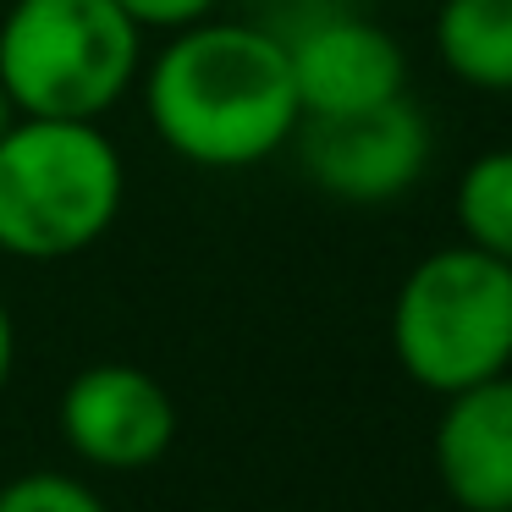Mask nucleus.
Returning <instances> with one entry per match:
<instances>
[{
	"mask_svg": "<svg viewBox=\"0 0 512 512\" xmlns=\"http://www.w3.org/2000/svg\"><path fill=\"white\" fill-rule=\"evenodd\" d=\"M457 232L468 248L512 265V144L485 149L457 177Z\"/></svg>",
	"mask_w": 512,
	"mask_h": 512,
	"instance_id": "10",
	"label": "nucleus"
},
{
	"mask_svg": "<svg viewBox=\"0 0 512 512\" xmlns=\"http://www.w3.org/2000/svg\"><path fill=\"white\" fill-rule=\"evenodd\" d=\"M12 364H17V325H12V309L0 298V391L12 380Z\"/></svg>",
	"mask_w": 512,
	"mask_h": 512,
	"instance_id": "13",
	"label": "nucleus"
},
{
	"mask_svg": "<svg viewBox=\"0 0 512 512\" xmlns=\"http://www.w3.org/2000/svg\"><path fill=\"white\" fill-rule=\"evenodd\" d=\"M391 347L413 386L452 397L512 369V265L468 243L435 248L391 303Z\"/></svg>",
	"mask_w": 512,
	"mask_h": 512,
	"instance_id": "4",
	"label": "nucleus"
},
{
	"mask_svg": "<svg viewBox=\"0 0 512 512\" xmlns=\"http://www.w3.org/2000/svg\"><path fill=\"white\" fill-rule=\"evenodd\" d=\"M61 435L89 468L133 474L171 452L177 402L138 364H89L61 391Z\"/></svg>",
	"mask_w": 512,
	"mask_h": 512,
	"instance_id": "6",
	"label": "nucleus"
},
{
	"mask_svg": "<svg viewBox=\"0 0 512 512\" xmlns=\"http://www.w3.org/2000/svg\"><path fill=\"white\" fill-rule=\"evenodd\" d=\"M144 111L177 160L248 171L292 144L303 122L287 34L265 23H204L166 39L144 72Z\"/></svg>",
	"mask_w": 512,
	"mask_h": 512,
	"instance_id": "1",
	"label": "nucleus"
},
{
	"mask_svg": "<svg viewBox=\"0 0 512 512\" xmlns=\"http://www.w3.org/2000/svg\"><path fill=\"white\" fill-rule=\"evenodd\" d=\"M17 116H23V111H17V105H12V94L0 89V138H6V133H12V127H17Z\"/></svg>",
	"mask_w": 512,
	"mask_h": 512,
	"instance_id": "14",
	"label": "nucleus"
},
{
	"mask_svg": "<svg viewBox=\"0 0 512 512\" xmlns=\"http://www.w3.org/2000/svg\"><path fill=\"white\" fill-rule=\"evenodd\" d=\"M303 116H353L408 94V50L369 17H320L287 39Z\"/></svg>",
	"mask_w": 512,
	"mask_h": 512,
	"instance_id": "7",
	"label": "nucleus"
},
{
	"mask_svg": "<svg viewBox=\"0 0 512 512\" xmlns=\"http://www.w3.org/2000/svg\"><path fill=\"white\" fill-rule=\"evenodd\" d=\"M292 144L309 182L342 204H391L430 166V122L408 94L353 116H303Z\"/></svg>",
	"mask_w": 512,
	"mask_h": 512,
	"instance_id": "5",
	"label": "nucleus"
},
{
	"mask_svg": "<svg viewBox=\"0 0 512 512\" xmlns=\"http://www.w3.org/2000/svg\"><path fill=\"white\" fill-rule=\"evenodd\" d=\"M435 474L463 512H512V375L446 397L435 424Z\"/></svg>",
	"mask_w": 512,
	"mask_h": 512,
	"instance_id": "8",
	"label": "nucleus"
},
{
	"mask_svg": "<svg viewBox=\"0 0 512 512\" xmlns=\"http://www.w3.org/2000/svg\"><path fill=\"white\" fill-rule=\"evenodd\" d=\"M144 72V28L116 0H12L0 89L23 116L105 122Z\"/></svg>",
	"mask_w": 512,
	"mask_h": 512,
	"instance_id": "3",
	"label": "nucleus"
},
{
	"mask_svg": "<svg viewBox=\"0 0 512 512\" xmlns=\"http://www.w3.org/2000/svg\"><path fill=\"white\" fill-rule=\"evenodd\" d=\"M0 512H111V507L83 479L56 474V468H34V474H17L0 485Z\"/></svg>",
	"mask_w": 512,
	"mask_h": 512,
	"instance_id": "11",
	"label": "nucleus"
},
{
	"mask_svg": "<svg viewBox=\"0 0 512 512\" xmlns=\"http://www.w3.org/2000/svg\"><path fill=\"white\" fill-rule=\"evenodd\" d=\"M127 199V166L100 122L17 116L0 138V254L56 265L94 248Z\"/></svg>",
	"mask_w": 512,
	"mask_h": 512,
	"instance_id": "2",
	"label": "nucleus"
},
{
	"mask_svg": "<svg viewBox=\"0 0 512 512\" xmlns=\"http://www.w3.org/2000/svg\"><path fill=\"white\" fill-rule=\"evenodd\" d=\"M116 6H122L144 34H182V28L215 17L221 0H116Z\"/></svg>",
	"mask_w": 512,
	"mask_h": 512,
	"instance_id": "12",
	"label": "nucleus"
},
{
	"mask_svg": "<svg viewBox=\"0 0 512 512\" xmlns=\"http://www.w3.org/2000/svg\"><path fill=\"white\" fill-rule=\"evenodd\" d=\"M435 56L479 94H512V0H441Z\"/></svg>",
	"mask_w": 512,
	"mask_h": 512,
	"instance_id": "9",
	"label": "nucleus"
}]
</instances>
